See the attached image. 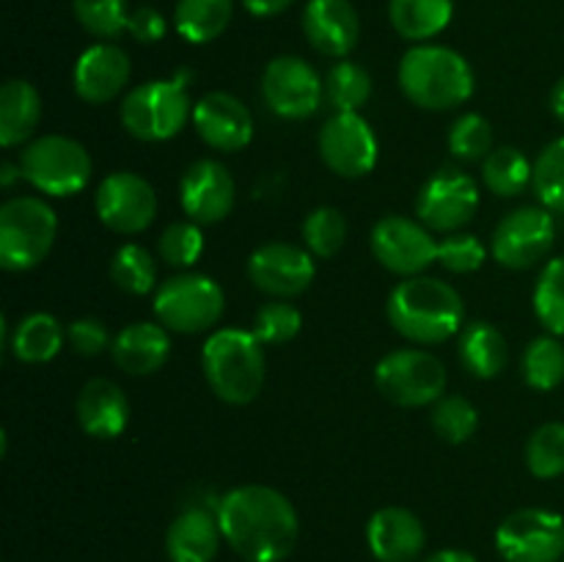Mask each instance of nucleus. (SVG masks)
<instances>
[{"instance_id": "obj_28", "label": "nucleus", "mask_w": 564, "mask_h": 562, "mask_svg": "<svg viewBox=\"0 0 564 562\" xmlns=\"http://www.w3.org/2000/svg\"><path fill=\"white\" fill-rule=\"evenodd\" d=\"M235 0H180L174 9L176 31L191 44H207L229 28Z\"/></svg>"}, {"instance_id": "obj_36", "label": "nucleus", "mask_w": 564, "mask_h": 562, "mask_svg": "<svg viewBox=\"0 0 564 562\" xmlns=\"http://www.w3.org/2000/svg\"><path fill=\"white\" fill-rule=\"evenodd\" d=\"M527 466L538 479H556L564 474V424L549 422L534 430L527 444Z\"/></svg>"}, {"instance_id": "obj_13", "label": "nucleus", "mask_w": 564, "mask_h": 562, "mask_svg": "<svg viewBox=\"0 0 564 562\" xmlns=\"http://www.w3.org/2000/svg\"><path fill=\"white\" fill-rule=\"evenodd\" d=\"M262 94L268 108L281 119H306L325 99V83L308 61L279 55L264 69Z\"/></svg>"}, {"instance_id": "obj_4", "label": "nucleus", "mask_w": 564, "mask_h": 562, "mask_svg": "<svg viewBox=\"0 0 564 562\" xmlns=\"http://www.w3.org/2000/svg\"><path fill=\"white\" fill-rule=\"evenodd\" d=\"M209 389L229 406H248L264 386L262 342L240 328L215 331L202 350Z\"/></svg>"}, {"instance_id": "obj_29", "label": "nucleus", "mask_w": 564, "mask_h": 562, "mask_svg": "<svg viewBox=\"0 0 564 562\" xmlns=\"http://www.w3.org/2000/svg\"><path fill=\"white\" fill-rule=\"evenodd\" d=\"M460 361L477 378H496L507 364L505 334L490 323L468 325L460 336Z\"/></svg>"}, {"instance_id": "obj_19", "label": "nucleus", "mask_w": 564, "mask_h": 562, "mask_svg": "<svg viewBox=\"0 0 564 562\" xmlns=\"http://www.w3.org/2000/svg\"><path fill=\"white\" fill-rule=\"evenodd\" d=\"M235 180L218 160H196L182 176V207L196 224H218L235 207Z\"/></svg>"}, {"instance_id": "obj_24", "label": "nucleus", "mask_w": 564, "mask_h": 562, "mask_svg": "<svg viewBox=\"0 0 564 562\" xmlns=\"http://www.w3.org/2000/svg\"><path fill=\"white\" fill-rule=\"evenodd\" d=\"M218 516L204 507H191L171 521L165 532V554L171 562H213L220 549Z\"/></svg>"}, {"instance_id": "obj_38", "label": "nucleus", "mask_w": 564, "mask_h": 562, "mask_svg": "<svg viewBox=\"0 0 564 562\" xmlns=\"http://www.w3.org/2000/svg\"><path fill=\"white\" fill-rule=\"evenodd\" d=\"M77 22L97 39H116L130 25L127 0H72Z\"/></svg>"}, {"instance_id": "obj_11", "label": "nucleus", "mask_w": 564, "mask_h": 562, "mask_svg": "<svg viewBox=\"0 0 564 562\" xmlns=\"http://www.w3.org/2000/svg\"><path fill=\"white\" fill-rule=\"evenodd\" d=\"M479 187L466 171L444 165L435 171L416 198V213L427 229L457 231L477 215Z\"/></svg>"}, {"instance_id": "obj_31", "label": "nucleus", "mask_w": 564, "mask_h": 562, "mask_svg": "<svg viewBox=\"0 0 564 562\" xmlns=\"http://www.w3.org/2000/svg\"><path fill=\"white\" fill-rule=\"evenodd\" d=\"M534 176V165H529L527 154L516 147L494 149L482 160V180L496 196H521Z\"/></svg>"}, {"instance_id": "obj_20", "label": "nucleus", "mask_w": 564, "mask_h": 562, "mask_svg": "<svg viewBox=\"0 0 564 562\" xmlns=\"http://www.w3.org/2000/svg\"><path fill=\"white\" fill-rule=\"evenodd\" d=\"M303 33L317 53L345 58L358 44L361 22L350 0H308L303 9Z\"/></svg>"}, {"instance_id": "obj_25", "label": "nucleus", "mask_w": 564, "mask_h": 562, "mask_svg": "<svg viewBox=\"0 0 564 562\" xmlns=\"http://www.w3.org/2000/svg\"><path fill=\"white\" fill-rule=\"evenodd\" d=\"M116 367L130 375H152L169 361L171 336L163 325L154 323H132L116 334L113 345Z\"/></svg>"}, {"instance_id": "obj_44", "label": "nucleus", "mask_w": 564, "mask_h": 562, "mask_svg": "<svg viewBox=\"0 0 564 562\" xmlns=\"http://www.w3.org/2000/svg\"><path fill=\"white\" fill-rule=\"evenodd\" d=\"M438 262L449 273H474L485 262V246L474 235H452L438 242Z\"/></svg>"}, {"instance_id": "obj_6", "label": "nucleus", "mask_w": 564, "mask_h": 562, "mask_svg": "<svg viewBox=\"0 0 564 562\" xmlns=\"http://www.w3.org/2000/svg\"><path fill=\"white\" fill-rule=\"evenodd\" d=\"M191 116L193 105L180 77L143 83L121 102V125L138 141H169Z\"/></svg>"}, {"instance_id": "obj_17", "label": "nucleus", "mask_w": 564, "mask_h": 562, "mask_svg": "<svg viewBox=\"0 0 564 562\" xmlns=\"http://www.w3.org/2000/svg\"><path fill=\"white\" fill-rule=\"evenodd\" d=\"M248 279L273 298H295L314 281V259L292 242H264L248 259Z\"/></svg>"}, {"instance_id": "obj_3", "label": "nucleus", "mask_w": 564, "mask_h": 562, "mask_svg": "<svg viewBox=\"0 0 564 562\" xmlns=\"http://www.w3.org/2000/svg\"><path fill=\"white\" fill-rule=\"evenodd\" d=\"M402 94L424 110H452L474 94V72L457 50L419 44L400 61Z\"/></svg>"}, {"instance_id": "obj_8", "label": "nucleus", "mask_w": 564, "mask_h": 562, "mask_svg": "<svg viewBox=\"0 0 564 562\" xmlns=\"http://www.w3.org/2000/svg\"><path fill=\"white\" fill-rule=\"evenodd\" d=\"M380 395L402 408H419L438 402L446 389V369L433 353L405 347L380 358L375 369Z\"/></svg>"}, {"instance_id": "obj_42", "label": "nucleus", "mask_w": 564, "mask_h": 562, "mask_svg": "<svg viewBox=\"0 0 564 562\" xmlns=\"http://www.w3.org/2000/svg\"><path fill=\"white\" fill-rule=\"evenodd\" d=\"M301 325L303 317L292 303L273 301L264 303L257 312V317H253V336L262 345H284V342L295 339Z\"/></svg>"}, {"instance_id": "obj_43", "label": "nucleus", "mask_w": 564, "mask_h": 562, "mask_svg": "<svg viewBox=\"0 0 564 562\" xmlns=\"http://www.w3.org/2000/svg\"><path fill=\"white\" fill-rule=\"evenodd\" d=\"M204 251V235L198 229L196 220H180V224H171L169 229L160 235L158 253L160 259H165L174 268H191Z\"/></svg>"}, {"instance_id": "obj_14", "label": "nucleus", "mask_w": 564, "mask_h": 562, "mask_svg": "<svg viewBox=\"0 0 564 562\" xmlns=\"http://www.w3.org/2000/svg\"><path fill=\"white\" fill-rule=\"evenodd\" d=\"M372 251L386 270L408 279L438 262V242L427 226L402 215H386L375 224Z\"/></svg>"}, {"instance_id": "obj_45", "label": "nucleus", "mask_w": 564, "mask_h": 562, "mask_svg": "<svg viewBox=\"0 0 564 562\" xmlns=\"http://www.w3.org/2000/svg\"><path fill=\"white\" fill-rule=\"evenodd\" d=\"M66 339H69L72 350L80 353V356H99L105 347L110 345V334L105 328L102 320L97 317H80L69 325L66 331Z\"/></svg>"}, {"instance_id": "obj_39", "label": "nucleus", "mask_w": 564, "mask_h": 562, "mask_svg": "<svg viewBox=\"0 0 564 562\" xmlns=\"http://www.w3.org/2000/svg\"><path fill=\"white\" fill-rule=\"evenodd\" d=\"M303 240L314 257L330 259L347 240V220L336 207H317L303 220Z\"/></svg>"}, {"instance_id": "obj_46", "label": "nucleus", "mask_w": 564, "mask_h": 562, "mask_svg": "<svg viewBox=\"0 0 564 562\" xmlns=\"http://www.w3.org/2000/svg\"><path fill=\"white\" fill-rule=\"evenodd\" d=\"M127 31L141 44H154L165 36V17L158 9H152V6H141V9H135L130 14Z\"/></svg>"}, {"instance_id": "obj_34", "label": "nucleus", "mask_w": 564, "mask_h": 562, "mask_svg": "<svg viewBox=\"0 0 564 562\" xmlns=\"http://www.w3.org/2000/svg\"><path fill=\"white\" fill-rule=\"evenodd\" d=\"M110 275L119 290L130 292V295H149L158 281V264L147 248L127 242L116 251L113 262H110Z\"/></svg>"}, {"instance_id": "obj_1", "label": "nucleus", "mask_w": 564, "mask_h": 562, "mask_svg": "<svg viewBox=\"0 0 564 562\" xmlns=\"http://www.w3.org/2000/svg\"><path fill=\"white\" fill-rule=\"evenodd\" d=\"M224 540L246 562H284L297 543V512L281 490L240 485L215 507Z\"/></svg>"}, {"instance_id": "obj_26", "label": "nucleus", "mask_w": 564, "mask_h": 562, "mask_svg": "<svg viewBox=\"0 0 564 562\" xmlns=\"http://www.w3.org/2000/svg\"><path fill=\"white\" fill-rule=\"evenodd\" d=\"M42 119V97L28 80H9L0 88V143L20 147L36 132Z\"/></svg>"}, {"instance_id": "obj_23", "label": "nucleus", "mask_w": 564, "mask_h": 562, "mask_svg": "<svg viewBox=\"0 0 564 562\" xmlns=\"http://www.w3.org/2000/svg\"><path fill=\"white\" fill-rule=\"evenodd\" d=\"M77 422L94 439H119L130 422V402L113 380L94 378L77 397Z\"/></svg>"}, {"instance_id": "obj_35", "label": "nucleus", "mask_w": 564, "mask_h": 562, "mask_svg": "<svg viewBox=\"0 0 564 562\" xmlns=\"http://www.w3.org/2000/svg\"><path fill=\"white\" fill-rule=\"evenodd\" d=\"M534 312L543 328L564 336V257L551 259L534 287Z\"/></svg>"}, {"instance_id": "obj_50", "label": "nucleus", "mask_w": 564, "mask_h": 562, "mask_svg": "<svg viewBox=\"0 0 564 562\" xmlns=\"http://www.w3.org/2000/svg\"><path fill=\"white\" fill-rule=\"evenodd\" d=\"M14 176H22V171H17L14 165H9V163H6V165H3V185L9 187L11 182H14Z\"/></svg>"}, {"instance_id": "obj_32", "label": "nucleus", "mask_w": 564, "mask_h": 562, "mask_svg": "<svg viewBox=\"0 0 564 562\" xmlns=\"http://www.w3.org/2000/svg\"><path fill=\"white\" fill-rule=\"evenodd\" d=\"M372 97V77L352 61H339L325 77V102L336 114H358Z\"/></svg>"}, {"instance_id": "obj_37", "label": "nucleus", "mask_w": 564, "mask_h": 562, "mask_svg": "<svg viewBox=\"0 0 564 562\" xmlns=\"http://www.w3.org/2000/svg\"><path fill=\"white\" fill-rule=\"evenodd\" d=\"M532 187L545 209L564 213V138H556L540 152Z\"/></svg>"}, {"instance_id": "obj_16", "label": "nucleus", "mask_w": 564, "mask_h": 562, "mask_svg": "<svg viewBox=\"0 0 564 562\" xmlns=\"http://www.w3.org/2000/svg\"><path fill=\"white\" fill-rule=\"evenodd\" d=\"M319 154L334 174L358 180L378 163V138L358 114H336L319 130Z\"/></svg>"}, {"instance_id": "obj_30", "label": "nucleus", "mask_w": 564, "mask_h": 562, "mask_svg": "<svg viewBox=\"0 0 564 562\" xmlns=\"http://www.w3.org/2000/svg\"><path fill=\"white\" fill-rule=\"evenodd\" d=\"M61 345H64V328L53 314H28L20 320L11 336V350L20 361L25 364H44L50 358L58 356Z\"/></svg>"}, {"instance_id": "obj_27", "label": "nucleus", "mask_w": 564, "mask_h": 562, "mask_svg": "<svg viewBox=\"0 0 564 562\" xmlns=\"http://www.w3.org/2000/svg\"><path fill=\"white\" fill-rule=\"evenodd\" d=\"M455 14L452 0H389V20L408 42H424L444 31Z\"/></svg>"}, {"instance_id": "obj_12", "label": "nucleus", "mask_w": 564, "mask_h": 562, "mask_svg": "<svg viewBox=\"0 0 564 562\" xmlns=\"http://www.w3.org/2000/svg\"><path fill=\"white\" fill-rule=\"evenodd\" d=\"M556 224L551 209L545 207H521L501 218L494 231V251L496 262L512 270L534 268L540 259L549 257L554 248Z\"/></svg>"}, {"instance_id": "obj_9", "label": "nucleus", "mask_w": 564, "mask_h": 562, "mask_svg": "<svg viewBox=\"0 0 564 562\" xmlns=\"http://www.w3.org/2000/svg\"><path fill=\"white\" fill-rule=\"evenodd\" d=\"M154 314L176 334H202L224 314V290L209 275H174L154 295Z\"/></svg>"}, {"instance_id": "obj_48", "label": "nucleus", "mask_w": 564, "mask_h": 562, "mask_svg": "<svg viewBox=\"0 0 564 562\" xmlns=\"http://www.w3.org/2000/svg\"><path fill=\"white\" fill-rule=\"evenodd\" d=\"M424 562H477V556L463 549H441L435 554H430Z\"/></svg>"}, {"instance_id": "obj_21", "label": "nucleus", "mask_w": 564, "mask_h": 562, "mask_svg": "<svg viewBox=\"0 0 564 562\" xmlns=\"http://www.w3.org/2000/svg\"><path fill=\"white\" fill-rule=\"evenodd\" d=\"M130 55L119 44L99 42L75 64V91L83 102L105 105L130 80Z\"/></svg>"}, {"instance_id": "obj_40", "label": "nucleus", "mask_w": 564, "mask_h": 562, "mask_svg": "<svg viewBox=\"0 0 564 562\" xmlns=\"http://www.w3.org/2000/svg\"><path fill=\"white\" fill-rule=\"evenodd\" d=\"M433 428L449 444H463L471 439L479 428V413L466 397L449 395L441 397L433 408Z\"/></svg>"}, {"instance_id": "obj_22", "label": "nucleus", "mask_w": 564, "mask_h": 562, "mask_svg": "<svg viewBox=\"0 0 564 562\" xmlns=\"http://www.w3.org/2000/svg\"><path fill=\"white\" fill-rule=\"evenodd\" d=\"M367 545L378 562H413L424 549V523L405 507H383L369 518Z\"/></svg>"}, {"instance_id": "obj_5", "label": "nucleus", "mask_w": 564, "mask_h": 562, "mask_svg": "<svg viewBox=\"0 0 564 562\" xmlns=\"http://www.w3.org/2000/svg\"><path fill=\"white\" fill-rule=\"evenodd\" d=\"M58 220L53 207L36 196H14L0 207V264L22 273L47 259Z\"/></svg>"}, {"instance_id": "obj_18", "label": "nucleus", "mask_w": 564, "mask_h": 562, "mask_svg": "<svg viewBox=\"0 0 564 562\" xmlns=\"http://www.w3.org/2000/svg\"><path fill=\"white\" fill-rule=\"evenodd\" d=\"M191 119L198 138L218 152H240L253 138L251 110L226 91L204 94L193 105Z\"/></svg>"}, {"instance_id": "obj_33", "label": "nucleus", "mask_w": 564, "mask_h": 562, "mask_svg": "<svg viewBox=\"0 0 564 562\" xmlns=\"http://www.w3.org/2000/svg\"><path fill=\"white\" fill-rule=\"evenodd\" d=\"M523 378L532 389L551 391L564 380V345L554 334L538 336L523 353Z\"/></svg>"}, {"instance_id": "obj_49", "label": "nucleus", "mask_w": 564, "mask_h": 562, "mask_svg": "<svg viewBox=\"0 0 564 562\" xmlns=\"http://www.w3.org/2000/svg\"><path fill=\"white\" fill-rule=\"evenodd\" d=\"M551 110H554L556 119L564 125V77L560 83L554 86V91H551Z\"/></svg>"}, {"instance_id": "obj_15", "label": "nucleus", "mask_w": 564, "mask_h": 562, "mask_svg": "<svg viewBox=\"0 0 564 562\" xmlns=\"http://www.w3.org/2000/svg\"><path fill=\"white\" fill-rule=\"evenodd\" d=\"M94 204H97L99 220L119 235H138L149 229L158 215L154 187L132 171H116L105 176L102 185L97 187Z\"/></svg>"}, {"instance_id": "obj_41", "label": "nucleus", "mask_w": 564, "mask_h": 562, "mask_svg": "<svg viewBox=\"0 0 564 562\" xmlns=\"http://www.w3.org/2000/svg\"><path fill=\"white\" fill-rule=\"evenodd\" d=\"M494 130L490 121L479 114H466L455 121L449 132V149L455 158L466 160V163H477L494 152Z\"/></svg>"}, {"instance_id": "obj_7", "label": "nucleus", "mask_w": 564, "mask_h": 562, "mask_svg": "<svg viewBox=\"0 0 564 562\" xmlns=\"http://www.w3.org/2000/svg\"><path fill=\"white\" fill-rule=\"evenodd\" d=\"M22 180L47 196H75L91 180V154L66 136H42L22 149Z\"/></svg>"}, {"instance_id": "obj_47", "label": "nucleus", "mask_w": 564, "mask_h": 562, "mask_svg": "<svg viewBox=\"0 0 564 562\" xmlns=\"http://www.w3.org/2000/svg\"><path fill=\"white\" fill-rule=\"evenodd\" d=\"M292 3H295V0H242V6H246L253 17H275L281 14V11L290 9Z\"/></svg>"}, {"instance_id": "obj_2", "label": "nucleus", "mask_w": 564, "mask_h": 562, "mask_svg": "<svg viewBox=\"0 0 564 562\" xmlns=\"http://www.w3.org/2000/svg\"><path fill=\"white\" fill-rule=\"evenodd\" d=\"M386 312L400 336L416 345H438L460 331L466 306L460 292L446 281L411 275L391 290Z\"/></svg>"}, {"instance_id": "obj_10", "label": "nucleus", "mask_w": 564, "mask_h": 562, "mask_svg": "<svg viewBox=\"0 0 564 562\" xmlns=\"http://www.w3.org/2000/svg\"><path fill=\"white\" fill-rule=\"evenodd\" d=\"M496 549L505 562H560L564 556V518L543 507H523L496 529Z\"/></svg>"}]
</instances>
